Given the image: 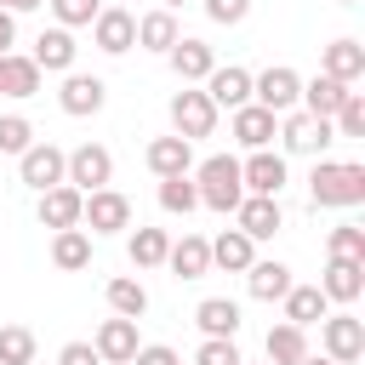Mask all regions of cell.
Instances as JSON below:
<instances>
[{
  "label": "cell",
  "mask_w": 365,
  "mask_h": 365,
  "mask_svg": "<svg viewBox=\"0 0 365 365\" xmlns=\"http://www.w3.org/2000/svg\"><path fill=\"white\" fill-rule=\"evenodd\" d=\"M308 200H314V205H359V200H365V165L319 160L314 177H308Z\"/></svg>",
  "instance_id": "1"
},
{
  "label": "cell",
  "mask_w": 365,
  "mask_h": 365,
  "mask_svg": "<svg viewBox=\"0 0 365 365\" xmlns=\"http://www.w3.org/2000/svg\"><path fill=\"white\" fill-rule=\"evenodd\" d=\"M200 205H211V211H234L240 200H245V182H240V160L234 154H211L205 165H200Z\"/></svg>",
  "instance_id": "2"
},
{
  "label": "cell",
  "mask_w": 365,
  "mask_h": 365,
  "mask_svg": "<svg viewBox=\"0 0 365 365\" xmlns=\"http://www.w3.org/2000/svg\"><path fill=\"white\" fill-rule=\"evenodd\" d=\"M297 97H302V74H297V68L274 63V68L251 74V103H257V108H268V114H291Z\"/></svg>",
  "instance_id": "3"
},
{
  "label": "cell",
  "mask_w": 365,
  "mask_h": 365,
  "mask_svg": "<svg viewBox=\"0 0 365 365\" xmlns=\"http://www.w3.org/2000/svg\"><path fill=\"white\" fill-rule=\"evenodd\" d=\"M63 182L80 188V194L108 188V182H114V154H108L103 143H80V148L68 154V165H63Z\"/></svg>",
  "instance_id": "4"
},
{
  "label": "cell",
  "mask_w": 365,
  "mask_h": 365,
  "mask_svg": "<svg viewBox=\"0 0 365 365\" xmlns=\"http://www.w3.org/2000/svg\"><path fill=\"white\" fill-rule=\"evenodd\" d=\"M319 342H325L331 365H354L365 354V319L359 314H325L319 319Z\"/></svg>",
  "instance_id": "5"
},
{
  "label": "cell",
  "mask_w": 365,
  "mask_h": 365,
  "mask_svg": "<svg viewBox=\"0 0 365 365\" xmlns=\"http://www.w3.org/2000/svg\"><path fill=\"white\" fill-rule=\"evenodd\" d=\"M274 137L285 143V154H325V148L336 143L331 120H314V114H302V108H291V114L279 120V131H274Z\"/></svg>",
  "instance_id": "6"
},
{
  "label": "cell",
  "mask_w": 365,
  "mask_h": 365,
  "mask_svg": "<svg viewBox=\"0 0 365 365\" xmlns=\"http://www.w3.org/2000/svg\"><path fill=\"white\" fill-rule=\"evenodd\" d=\"M63 165H68V154H63L57 143H29V148L17 154V177H23L34 194L57 188V182H63Z\"/></svg>",
  "instance_id": "7"
},
{
  "label": "cell",
  "mask_w": 365,
  "mask_h": 365,
  "mask_svg": "<svg viewBox=\"0 0 365 365\" xmlns=\"http://www.w3.org/2000/svg\"><path fill=\"white\" fill-rule=\"evenodd\" d=\"M171 125H177V137H182V143H194V137H211V131H217V108H211V97L182 86V91L171 97Z\"/></svg>",
  "instance_id": "8"
},
{
  "label": "cell",
  "mask_w": 365,
  "mask_h": 365,
  "mask_svg": "<svg viewBox=\"0 0 365 365\" xmlns=\"http://www.w3.org/2000/svg\"><path fill=\"white\" fill-rule=\"evenodd\" d=\"M80 228H91V234H120V228H131V200L114 194V188L86 194V205H80Z\"/></svg>",
  "instance_id": "9"
},
{
  "label": "cell",
  "mask_w": 365,
  "mask_h": 365,
  "mask_svg": "<svg viewBox=\"0 0 365 365\" xmlns=\"http://www.w3.org/2000/svg\"><path fill=\"white\" fill-rule=\"evenodd\" d=\"M91 40H97V51L120 57V51H131V46H137V17H131L125 6H103V11H97V23H91Z\"/></svg>",
  "instance_id": "10"
},
{
  "label": "cell",
  "mask_w": 365,
  "mask_h": 365,
  "mask_svg": "<svg viewBox=\"0 0 365 365\" xmlns=\"http://www.w3.org/2000/svg\"><path fill=\"white\" fill-rule=\"evenodd\" d=\"M234 217H240V234H245V240H274V234L285 228V211H279V200H268V194H245V200L234 205Z\"/></svg>",
  "instance_id": "11"
},
{
  "label": "cell",
  "mask_w": 365,
  "mask_h": 365,
  "mask_svg": "<svg viewBox=\"0 0 365 365\" xmlns=\"http://www.w3.org/2000/svg\"><path fill=\"white\" fill-rule=\"evenodd\" d=\"M240 182H245V194H268V200H279V188H285V154L257 148V154L240 165Z\"/></svg>",
  "instance_id": "12"
},
{
  "label": "cell",
  "mask_w": 365,
  "mask_h": 365,
  "mask_svg": "<svg viewBox=\"0 0 365 365\" xmlns=\"http://www.w3.org/2000/svg\"><path fill=\"white\" fill-rule=\"evenodd\" d=\"M91 348H97V359H103V365H131V354L143 348V342H137V319H120V314H114V319H103Z\"/></svg>",
  "instance_id": "13"
},
{
  "label": "cell",
  "mask_w": 365,
  "mask_h": 365,
  "mask_svg": "<svg viewBox=\"0 0 365 365\" xmlns=\"http://www.w3.org/2000/svg\"><path fill=\"white\" fill-rule=\"evenodd\" d=\"M57 103H63V114L86 120V114H97V108L108 103V86H103L97 74H68V80H63V91H57Z\"/></svg>",
  "instance_id": "14"
},
{
  "label": "cell",
  "mask_w": 365,
  "mask_h": 365,
  "mask_svg": "<svg viewBox=\"0 0 365 365\" xmlns=\"http://www.w3.org/2000/svg\"><path fill=\"white\" fill-rule=\"evenodd\" d=\"M80 205H86V194H80V188H68V182H57V188H46V194H40V222H46L51 234L80 228Z\"/></svg>",
  "instance_id": "15"
},
{
  "label": "cell",
  "mask_w": 365,
  "mask_h": 365,
  "mask_svg": "<svg viewBox=\"0 0 365 365\" xmlns=\"http://www.w3.org/2000/svg\"><path fill=\"white\" fill-rule=\"evenodd\" d=\"M205 97H211V108H245L251 103V74L245 68H211L205 74Z\"/></svg>",
  "instance_id": "16"
},
{
  "label": "cell",
  "mask_w": 365,
  "mask_h": 365,
  "mask_svg": "<svg viewBox=\"0 0 365 365\" xmlns=\"http://www.w3.org/2000/svg\"><path fill=\"white\" fill-rule=\"evenodd\" d=\"M354 86H342V80H331V74H314V80H302V114H314V120H331L336 108H342V97H348Z\"/></svg>",
  "instance_id": "17"
},
{
  "label": "cell",
  "mask_w": 365,
  "mask_h": 365,
  "mask_svg": "<svg viewBox=\"0 0 365 365\" xmlns=\"http://www.w3.org/2000/svg\"><path fill=\"white\" fill-rule=\"evenodd\" d=\"M143 160H148L154 177H188V165H194V143H182V137H154Z\"/></svg>",
  "instance_id": "18"
},
{
  "label": "cell",
  "mask_w": 365,
  "mask_h": 365,
  "mask_svg": "<svg viewBox=\"0 0 365 365\" xmlns=\"http://www.w3.org/2000/svg\"><path fill=\"white\" fill-rule=\"evenodd\" d=\"M74 51H80V46H74L68 29H46V34L34 40V57H29V63H34V68H51V74H68V68H74Z\"/></svg>",
  "instance_id": "19"
},
{
  "label": "cell",
  "mask_w": 365,
  "mask_h": 365,
  "mask_svg": "<svg viewBox=\"0 0 365 365\" xmlns=\"http://www.w3.org/2000/svg\"><path fill=\"white\" fill-rule=\"evenodd\" d=\"M274 131H279V114H268V108H257V103H245V108H234V137L257 154V148H268L274 143Z\"/></svg>",
  "instance_id": "20"
},
{
  "label": "cell",
  "mask_w": 365,
  "mask_h": 365,
  "mask_svg": "<svg viewBox=\"0 0 365 365\" xmlns=\"http://www.w3.org/2000/svg\"><path fill=\"white\" fill-rule=\"evenodd\" d=\"M165 262H171V274H177V279H200V274H211V240L182 234V240L165 251Z\"/></svg>",
  "instance_id": "21"
},
{
  "label": "cell",
  "mask_w": 365,
  "mask_h": 365,
  "mask_svg": "<svg viewBox=\"0 0 365 365\" xmlns=\"http://www.w3.org/2000/svg\"><path fill=\"white\" fill-rule=\"evenodd\" d=\"M319 291H325V302H359V291H365V262H336V257H331Z\"/></svg>",
  "instance_id": "22"
},
{
  "label": "cell",
  "mask_w": 365,
  "mask_h": 365,
  "mask_svg": "<svg viewBox=\"0 0 365 365\" xmlns=\"http://www.w3.org/2000/svg\"><path fill=\"white\" fill-rule=\"evenodd\" d=\"M279 302H285V325H297V331L319 325V319H325V308H331L319 285H291V291H285Z\"/></svg>",
  "instance_id": "23"
},
{
  "label": "cell",
  "mask_w": 365,
  "mask_h": 365,
  "mask_svg": "<svg viewBox=\"0 0 365 365\" xmlns=\"http://www.w3.org/2000/svg\"><path fill=\"white\" fill-rule=\"evenodd\" d=\"M165 57H171V68H177V80H182V86H188V80H205V74L217 68V51H211L205 40H177Z\"/></svg>",
  "instance_id": "24"
},
{
  "label": "cell",
  "mask_w": 365,
  "mask_h": 365,
  "mask_svg": "<svg viewBox=\"0 0 365 365\" xmlns=\"http://www.w3.org/2000/svg\"><path fill=\"white\" fill-rule=\"evenodd\" d=\"M211 262L228 268V274H245V268L257 262V240H245L240 228H222V234L211 240Z\"/></svg>",
  "instance_id": "25"
},
{
  "label": "cell",
  "mask_w": 365,
  "mask_h": 365,
  "mask_svg": "<svg viewBox=\"0 0 365 365\" xmlns=\"http://www.w3.org/2000/svg\"><path fill=\"white\" fill-rule=\"evenodd\" d=\"M194 325H200L205 336H228V342H234V331H240V302H234V297H205V302L194 308Z\"/></svg>",
  "instance_id": "26"
},
{
  "label": "cell",
  "mask_w": 365,
  "mask_h": 365,
  "mask_svg": "<svg viewBox=\"0 0 365 365\" xmlns=\"http://www.w3.org/2000/svg\"><path fill=\"white\" fill-rule=\"evenodd\" d=\"M319 74H331V80L354 86V80L365 74V46H359V40H331V46H325V68H319Z\"/></svg>",
  "instance_id": "27"
},
{
  "label": "cell",
  "mask_w": 365,
  "mask_h": 365,
  "mask_svg": "<svg viewBox=\"0 0 365 365\" xmlns=\"http://www.w3.org/2000/svg\"><path fill=\"white\" fill-rule=\"evenodd\" d=\"M245 285H251L257 302H279V297L291 291V268H285V262H251V268H245Z\"/></svg>",
  "instance_id": "28"
},
{
  "label": "cell",
  "mask_w": 365,
  "mask_h": 365,
  "mask_svg": "<svg viewBox=\"0 0 365 365\" xmlns=\"http://www.w3.org/2000/svg\"><path fill=\"white\" fill-rule=\"evenodd\" d=\"M51 262H57L63 274L86 268V262H91V234H86V228H63V234H51Z\"/></svg>",
  "instance_id": "29"
},
{
  "label": "cell",
  "mask_w": 365,
  "mask_h": 365,
  "mask_svg": "<svg viewBox=\"0 0 365 365\" xmlns=\"http://www.w3.org/2000/svg\"><path fill=\"white\" fill-rule=\"evenodd\" d=\"M40 91V68L29 57H0V97H34Z\"/></svg>",
  "instance_id": "30"
},
{
  "label": "cell",
  "mask_w": 365,
  "mask_h": 365,
  "mask_svg": "<svg viewBox=\"0 0 365 365\" xmlns=\"http://www.w3.org/2000/svg\"><path fill=\"white\" fill-rule=\"evenodd\" d=\"M302 359H308V331L274 325L268 331V365H302Z\"/></svg>",
  "instance_id": "31"
},
{
  "label": "cell",
  "mask_w": 365,
  "mask_h": 365,
  "mask_svg": "<svg viewBox=\"0 0 365 365\" xmlns=\"http://www.w3.org/2000/svg\"><path fill=\"white\" fill-rule=\"evenodd\" d=\"M182 34H177V17L160 6V11H148L143 23H137V46H148V51H171Z\"/></svg>",
  "instance_id": "32"
},
{
  "label": "cell",
  "mask_w": 365,
  "mask_h": 365,
  "mask_svg": "<svg viewBox=\"0 0 365 365\" xmlns=\"http://www.w3.org/2000/svg\"><path fill=\"white\" fill-rule=\"evenodd\" d=\"M108 308H114L120 319H143V314H148V291H143L137 279H108Z\"/></svg>",
  "instance_id": "33"
},
{
  "label": "cell",
  "mask_w": 365,
  "mask_h": 365,
  "mask_svg": "<svg viewBox=\"0 0 365 365\" xmlns=\"http://www.w3.org/2000/svg\"><path fill=\"white\" fill-rule=\"evenodd\" d=\"M165 251H171L165 228H137V234H131V262H137V268H160Z\"/></svg>",
  "instance_id": "34"
},
{
  "label": "cell",
  "mask_w": 365,
  "mask_h": 365,
  "mask_svg": "<svg viewBox=\"0 0 365 365\" xmlns=\"http://www.w3.org/2000/svg\"><path fill=\"white\" fill-rule=\"evenodd\" d=\"M0 365H34V331L29 325H0Z\"/></svg>",
  "instance_id": "35"
},
{
  "label": "cell",
  "mask_w": 365,
  "mask_h": 365,
  "mask_svg": "<svg viewBox=\"0 0 365 365\" xmlns=\"http://www.w3.org/2000/svg\"><path fill=\"white\" fill-rule=\"evenodd\" d=\"M160 205H165L171 217H188V211L200 205V188H194L188 177H160Z\"/></svg>",
  "instance_id": "36"
},
{
  "label": "cell",
  "mask_w": 365,
  "mask_h": 365,
  "mask_svg": "<svg viewBox=\"0 0 365 365\" xmlns=\"http://www.w3.org/2000/svg\"><path fill=\"white\" fill-rule=\"evenodd\" d=\"M331 131H336V137H365V97H359V91L342 97V108L331 114Z\"/></svg>",
  "instance_id": "37"
},
{
  "label": "cell",
  "mask_w": 365,
  "mask_h": 365,
  "mask_svg": "<svg viewBox=\"0 0 365 365\" xmlns=\"http://www.w3.org/2000/svg\"><path fill=\"white\" fill-rule=\"evenodd\" d=\"M331 257H336V262H365V228H359V222L331 228Z\"/></svg>",
  "instance_id": "38"
},
{
  "label": "cell",
  "mask_w": 365,
  "mask_h": 365,
  "mask_svg": "<svg viewBox=\"0 0 365 365\" xmlns=\"http://www.w3.org/2000/svg\"><path fill=\"white\" fill-rule=\"evenodd\" d=\"M51 11H57V29H91L103 0H51Z\"/></svg>",
  "instance_id": "39"
},
{
  "label": "cell",
  "mask_w": 365,
  "mask_h": 365,
  "mask_svg": "<svg viewBox=\"0 0 365 365\" xmlns=\"http://www.w3.org/2000/svg\"><path fill=\"white\" fill-rule=\"evenodd\" d=\"M34 143V125L23 114H0V154H23Z\"/></svg>",
  "instance_id": "40"
},
{
  "label": "cell",
  "mask_w": 365,
  "mask_h": 365,
  "mask_svg": "<svg viewBox=\"0 0 365 365\" xmlns=\"http://www.w3.org/2000/svg\"><path fill=\"white\" fill-rule=\"evenodd\" d=\"M194 365H245V359H240V348L228 336H205L200 354H194Z\"/></svg>",
  "instance_id": "41"
},
{
  "label": "cell",
  "mask_w": 365,
  "mask_h": 365,
  "mask_svg": "<svg viewBox=\"0 0 365 365\" xmlns=\"http://www.w3.org/2000/svg\"><path fill=\"white\" fill-rule=\"evenodd\" d=\"M245 11H251V0H205L211 23H245Z\"/></svg>",
  "instance_id": "42"
},
{
  "label": "cell",
  "mask_w": 365,
  "mask_h": 365,
  "mask_svg": "<svg viewBox=\"0 0 365 365\" xmlns=\"http://www.w3.org/2000/svg\"><path fill=\"white\" fill-rule=\"evenodd\" d=\"M131 365H182V359H177V348L154 342V348H137V354H131Z\"/></svg>",
  "instance_id": "43"
},
{
  "label": "cell",
  "mask_w": 365,
  "mask_h": 365,
  "mask_svg": "<svg viewBox=\"0 0 365 365\" xmlns=\"http://www.w3.org/2000/svg\"><path fill=\"white\" fill-rule=\"evenodd\" d=\"M57 365H103V359H97V348H91V342H68V348L57 354Z\"/></svg>",
  "instance_id": "44"
},
{
  "label": "cell",
  "mask_w": 365,
  "mask_h": 365,
  "mask_svg": "<svg viewBox=\"0 0 365 365\" xmlns=\"http://www.w3.org/2000/svg\"><path fill=\"white\" fill-rule=\"evenodd\" d=\"M11 40H17V17H11V11H0V57L11 51Z\"/></svg>",
  "instance_id": "45"
},
{
  "label": "cell",
  "mask_w": 365,
  "mask_h": 365,
  "mask_svg": "<svg viewBox=\"0 0 365 365\" xmlns=\"http://www.w3.org/2000/svg\"><path fill=\"white\" fill-rule=\"evenodd\" d=\"M34 6H46V0H6V11H34Z\"/></svg>",
  "instance_id": "46"
},
{
  "label": "cell",
  "mask_w": 365,
  "mask_h": 365,
  "mask_svg": "<svg viewBox=\"0 0 365 365\" xmlns=\"http://www.w3.org/2000/svg\"><path fill=\"white\" fill-rule=\"evenodd\" d=\"M177 6H188V0H165V11H177Z\"/></svg>",
  "instance_id": "47"
},
{
  "label": "cell",
  "mask_w": 365,
  "mask_h": 365,
  "mask_svg": "<svg viewBox=\"0 0 365 365\" xmlns=\"http://www.w3.org/2000/svg\"><path fill=\"white\" fill-rule=\"evenodd\" d=\"M302 365H331V359H314V354H308V359H302Z\"/></svg>",
  "instance_id": "48"
},
{
  "label": "cell",
  "mask_w": 365,
  "mask_h": 365,
  "mask_svg": "<svg viewBox=\"0 0 365 365\" xmlns=\"http://www.w3.org/2000/svg\"><path fill=\"white\" fill-rule=\"evenodd\" d=\"M336 6H359V0H336Z\"/></svg>",
  "instance_id": "49"
},
{
  "label": "cell",
  "mask_w": 365,
  "mask_h": 365,
  "mask_svg": "<svg viewBox=\"0 0 365 365\" xmlns=\"http://www.w3.org/2000/svg\"><path fill=\"white\" fill-rule=\"evenodd\" d=\"M0 11H6V0H0Z\"/></svg>",
  "instance_id": "50"
}]
</instances>
